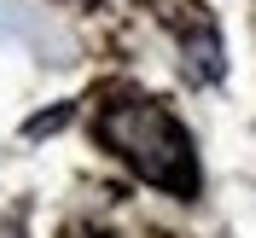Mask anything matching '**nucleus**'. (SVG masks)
Wrapping results in <instances>:
<instances>
[{
  "mask_svg": "<svg viewBox=\"0 0 256 238\" xmlns=\"http://www.w3.org/2000/svg\"><path fill=\"white\" fill-rule=\"evenodd\" d=\"M99 140L111 145L128 169H140L152 186L192 198L198 192V157H192V140L175 116L152 105V99H122L99 116Z\"/></svg>",
  "mask_w": 256,
  "mask_h": 238,
  "instance_id": "nucleus-1",
  "label": "nucleus"
},
{
  "mask_svg": "<svg viewBox=\"0 0 256 238\" xmlns=\"http://www.w3.org/2000/svg\"><path fill=\"white\" fill-rule=\"evenodd\" d=\"M192 76H204V81H216V76H222V47H216V35H210L204 29V41H192Z\"/></svg>",
  "mask_w": 256,
  "mask_h": 238,
  "instance_id": "nucleus-2",
  "label": "nucleus"
}]
</instances>
